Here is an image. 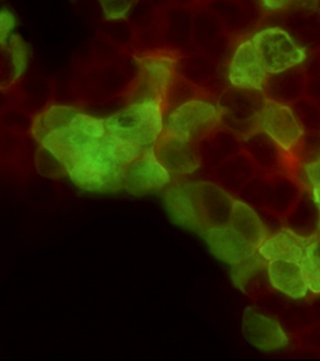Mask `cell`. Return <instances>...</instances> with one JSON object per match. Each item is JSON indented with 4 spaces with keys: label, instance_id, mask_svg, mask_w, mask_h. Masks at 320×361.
<instances>
[{
    "label": "cell",
    "instance_id": "34",
    "mask_svg": "<svg viewBox=\"0 0 320 361\" xmlns=\"http://www.w3.org/2000/svg\"><path fill=\"white\" fill-rule=\"evenodd\" d=\"M12 53H13L14 68H16V77H20L26 68L27 53L26 47L22 39L18 35L12 37Z\"/></svg>",
    "mask_w": 320,
    "mask_h": 361
},
{
    "label": "cell",
    "instance_id": "27",
    "mask_svg": "<svg viewBox=\"0 0 320 361\" xmlns=\"http://www.w3.org/2000/svg\"><path fill=\"white\" fill-rule=\"evenodd\" d=\"M215 73V64L205 57H188L175 62V74L198 87L200 85L208 82Z\"/></svg>",
    "mask_w": 320,
    "mask_h": 361
},
{
    "label": "cell",
    "instance_id": "19",
    "mask_svg": "<svg viewBox=\"0 0 320 361\" xmlns=\"http://www.w3.org/2000/svg\"><path fill=\"white\" fill-rule=\"evenodd\" d=\"M231 279L235 287L251 298H259L271 289L268 262L257 252L231 267Z\"/></svg>",
    "mask_w": 320,
    "mask_h": 361
},
{
    "label": "cell",
    "instance_id": "1",
    "mask_svg": "<svg viewBox=\"0 0 320 361\" xmlns=\"http://www.w3.org/2000/svg\"><path fill=\"white\" fill-rule=\"evenodd\" d=\"M33 133L42 147L68 172L106 135L104 118L76 108L52 106L40 114Z\"/></svg>",
    "mask_w": 320,
    "mask_h": 361
},
{
    "label": "cell",
    "instance_id": "14",
    "mask_svg": "<svg viewBox=\"0 0 320 361\" xmlns=\"http://www.w3.org/2000/svg\"><path fill=\"white\" fill-rule=\"evenodd\" d=\"M175 75V61L170 58H146L141 62L140 76L133 94L134 100L155 98L164 102L167 90Z\"/></svg>",
    "mask_w": 320,
    "mask_h": 361
},
{
    "label": "cell",
    "instance_id": "13",
    "mask_svg": "<svg viewBox=\"0 0 320 361\" xmlns=\"http://www.w3.org/2000/svg\"><path fill=\"white\" fill-rule=\"evenodd\" d=\"M266 72L251 39L242 42L234 51L227 71V80L234 87L263 92Z\"/></svg>",
    "mask_w": 320,
    "mask_h": 361
},
{
    "label": "cell",
    "instance_id": "24",
    "mask_svg": "<svg viewBox=\"0 0 320 361\" xmlns=\"http://www.w3.org/2000/svg\"><path fill=\"white\" fill-rule=\"evenodd\" d=\"M257 252L266 262L288 260L300 262L304 255V245L290 231L283 229L266 238L257 248Z\"/></svg>",
    "mask_w": 320,
    "mask_h": 361
},
{
    "label": "cell",
    "instance_id": "21",
    "mask_svg": "<svg viewBox=\"0 0 320 361\" xmlns=\"http://www.w3.org/2000/svg\"><path fill=\"white\" fill-rule=\"evenodd\" d=\"M259 171L242 150L213 168L215 183L233 196H237L242 188Z\"/></svg>",
    "mask_w": 320,
    "mask_h": 361
},
{
    "label": "cell",
    "instance_id": "4",
    "mask_svg": "<svg viewBox=\"0 0 320 361\" xmlns=\"http://www.w3.org/2000/svg\"><path fill=\"white\" fill-rule=\"evenodd\" d=\"M220 126V108L203 97L185 102L165 116L164 130L196 143Z\"/></svg>",
    "mask_w": 320,
    "mask_h": 361
},
{
    "label": "cell",
    "instance_id": "8",
    "mask_svg": "<svg viewBox=\"0 0 320 361\" xmlns=\"http://www.w3.org/2000/svg\"><path fill=\"white\" fill-rule=\"evenodd\" d=\"M154 152L172 178L194 174L203 166L198 143L169 131H162Z\"/></svg>",
    "mask_w": 320,
    "mask_h": 361
},
{
    "label": "cell",
    "instance_id": "7",
    "mask_svg": "<svg viewBox=\"0 0 320 361\" xmlns=\"http://www.w3.org/2000/svg\"><path fill=\"white\" fill-rule=\"evenodd\" d=\"M242 149L250 158L259 173L268 176L290 174L296 168L290 152L284 150L271 135L255 129L242 137Z\"/></svg>",
    "mask_w": 320,
    "mask_h": 361
},
{
    "label": "cell",
    "instance_id": "5",
    "mask_svg": "<svg viewBox=\"0 0 320 361\" xmlns=\"http://www.w3.org/2000/svg\"><path fill=\"white\" fill-rule=\"evenodd\" d=\"M250 39L268 74L302 66L307 59L304 48L279 27L263 29Z\"/></svg>",
    "mask_w": 320,
    "mask_h": 361
},
{
    "label": "cell",
    "instance_id": "2",
    "mask_svg": "<svg viewBox=\"0 0 320 361\" xmlns=\"http://www.w3.org/2000/svg\"><path fill=\"white\" fill-rule=\"evenodd\" d=\"M104 121L107 135L142 154L154 148L164 131V102L155 98L134 100Z\"/></svg>",
    "mask_w": 320,
    "mask_h": 361
},
{
    "label": "cell",
    "instance_id": "31",
    "mask_svg": "<svg viewBox=\"0 0 320 361\" xmlns=\"http://www.w3.org/2000/svg\"><path fill=\"white\" fill-rule=\"evenodd\" d=\"M105 16L108 20L125 18L133 7L134 0H100Z\"/></svg>",
    "mask_w": 320,
    "mask_h": 361
},
{
    "label": "cell",
    "instance_id": "12",
    "mask_svg": "<svg viewBox=\"0 0 320 361\" xmlns=\"http://www.w3.org/2000/svg\"><path fill=\"white\" fill-rule=\"evenodd\" d=\"M242 327L247 342L263 352H275L290 344V338L282 325L253 307L244 310Z\"/></svg>",
    "mask_w": 320,
    "mask_h": 361
},
{
    "label": "cell",
    "instance_id": "9",
    "mask_svg": "<svg viewBox=\"0 0 320 361\" xmlns=\"http://www.w3.org/2000/svg\"><path fill=\"white\" fill-rule=\"evenodd\" d=\"M171 183L172 176L156 157L154 148L129 162L123 174V189L136 196L166 189Z\"/></svg>",
    "mask_w": 320,
    "mask_h": 361
},
{
    "label": "cell",
    "instance_id": "20",
    "mask_svg": "<svg viewBox=\"0 0 320 361\" xmlns=\"http://www.w3.org/2000/svg\"><path fill=\"white\" fill-rule=\"evenodd\" d=\"M271 288L295 300H303L309 293L300 262L288 260L268 262Z\"/></svg>",
    "mask_w": 320,
    "mask_h": 361
},
{
    "label": "cell",
    "instance_id": "10",
    "mask_svg": "<svg viewBox=\"0 0 320 361\" xmlns=\"http://www.w3.org/2000/svg\"><path fill=\"white\" fill-rule=\"evenodd\" d=\"M164 202L169 216L179 226L201 235L207 231L196 181L169 185L164 193Z\"/></svg>",
    "mask_w": 320,
    "mask_h": 361
},
{
    "label": "cell",
    "instance_id": "32",
    "mask_svg": "<svg viewBox=\"0 0 320 361\" xmlns=\"http://www.w3.org/2000/svg\"><path fill=\"white\" fill-rule=\"evenodd\" d=\"M301 268H302L303 276H304L305 283H307L309 292H312L316 295L320 294V271L317 270L313 264H311L307 257L303 255L302 259L300 262Z\"/></svg>",
    "mask_w": 320,
    "mask_h": 361
},
{
    "label": "cell",
    "instance_id": "36",
    "mask_svg": "<svg viewBox=\"0 0 320 361\" xmlns=\"http://www.w3.org/2000/svg\"><path fill=\"white\" fill-rule=\"evenodd\" d=\"M14 27H16V18L13 13L8 10L0 11V45H6L8 43Z\"/></svg>",
    "mask_w": 320,
    "mask_h": 361
},
{
    "label": "cell",
    "instance_id": "16",
    "mask_svg": "<svg viewBox=\"0 0 320 361\" xmlns=\"http://www.w3.org/2000/svg\"><path fill=\"white\" fill-rule=\"evenodd\" d=\"M202 235L213 256L231 267L257 252L254 246L242 239L229 225L207 229Z\"/></svg>",
    "mask_w": 320,
    "mask_h": 361
},
{
    "label": "cell",
    "instance_id": "15",
    "mask_svg": "<svg viewBox=\"0 0 320 361\" xmlns=\"http://www.w3.org/2000/svg\"><path fill=\"white\" fill-rule=\"evenodd\" d=\"M282 219L284 229L294 235L303 245L317 237L320 209L312 188H303L294 206Z\"/></svg>",
    "mask_w": 320,
    "mask_h": 361
},
{
    "label": "cell",
    "instance_id": "6",
    "mask_svg": "<svg viewBox=\"0 0 320 361\" xmlns=\"http://www.w3.org/2000/svg\"><path fill=\"white\" fill-rule=\"evenodd\" d=\"M265 102L261 91L234 87L227 90L217 102L221 111V126L244 137L259 129V118Z\"/></svg>",
    "mask_w": 320,
    "mask_h": 361
},
{
    "label": "cell",
    "instance_id": "25",
    "mask_svg": "<svg viewBox=\"0 0 320 361\" xmlns=\"http://www.w3.org/2000/svg\"><path fill=\"white\" fill-rule=\"evenodd\" d=\"M273 180V202L271 209L280 216H285L300 196L303 185L290 174L271 176Z\"/></svg>",
    "mask_w": 320,
    "mask_h": 361
},
{
    "label": "cell",
    "instance_id": "28",
    "mask_svg": "<svg viewBox=\"0 0 320 361\" xmlns=\"http://www.w3.org/2000/svg\"><path fill=\"white\" fill-rule=\"evenodd\" d=\"M202 97V92L200 91V87L175 75L174 78L169 85L168 90H167L166 96H165V116L170 114L171 111L177 109V107L183 105L185 102Z\"/></svg>",
    "mask_w": 320,
    "mask_h": 361
},
{
    "label": "cell",
    "instance_id": "35",
    "mask_svg": "<svg viewBox=\"0 0 320 361\" xmlns=\"http://www.w3.org/2000/svg\"><path fill=\"white\" fill-rule=\"evenodd\" d=\"M303 348L320 353V323L305 329L300 336Z\"/></svg>",
    "mask_w": 320,
    "mask_h": 361
},
{
    "label": "cell",
    "instance_id": "29",
    "mask_svg": "<svg viewBox=\"0 0 320 361\" xmlns=\"http://www.w3.org/2000/svg\"><path fill=\"white\" fill-rule=\"evenodd\" d=\"M296 169L307 168L320 158V133H303L298 143L290 152Z\"/></svg>",
    "mask_w": 320,
    "mask_h": 361
},
{
    "label": "cell",
    "instance_id": "41",
    "mask_svg": "<svg viewBox=\"0 0 320 361\" xmlns=\"http://www.w3.org/2000/svg\"><path fill=\"white\" fill-rule=\"evenodd\" d=\"M312 191H313L314 196H315L316 202H317L318 206H319L320 209V185H315V187L312 188ZM317 237L320 238V222L319 229H318Z\"/></svg>",
    "mask_w": 320,
    "mask_h": 361
},
{
    "label": "cell",
    "instance_id": "30",
    "mask_svg": "<svg viewBox=\"0 0 320 361\" xmlns=\"http://www.w3.org/2000/svg\"><path fill=\"white\" fill-rule=\"evenodd\" d=\"M290 107L305 133H320V102L302 97Z\"/></svg>",
    "mask_w": 320,
    "mask_h": 361
},
{
    "label": "cell",
    "instance_id": "17",
    "mask_svg": "<svg viewBox=\"0 0 320 361\" xmlns=\"http://www.w3.org/2000/svg\"><path fill=\"white\" fill-rule=\"evenodd\" d=\"M307 72L301 66L267 75L263 94L266 99L280 105L292 106L304 97Z\"/></svg>",
    "mask_w": 320,
    "mask_h": 361
},
{
    "label": "cell",
    "instance_id": "39",
    "mask_svg": "<svg viewBox=\"0 0 320 361\" xmlns=\"http://www.w3.org/2000/svg\"><path fill=\"white\" fill-rule=\"evenodd\" d=\"M304 96L314 102H320V76L307 78Z\"/></svg>",
    "mask_w": 320,
    "mask_h": 361
},
{
    "label": "cell",
    "instance_id": "37",
    "mask_svg": "<svg viewBox=\"0 0 320 361\" xmlns=\"http://www.w3.org/2000/svg\"><path fill=\"white\" fill-rule=\"evenodd\" d=\"M304 256L320 271V238L315 237L304 246Z\"/></svg>",
    "mask_w": 320,
    "mask_h": 361
},
{
    "label": "cell",
    "instance_id": "26",
    "mask_svg": "<svg viewBox=\"0 0 320 361\" xmlns=\"http://www.w3.org/2000/svg\"><path fill=\"white\" fill-rule=\"evenodd\" d=\"M237 200L246 202L254 209H271L273 202L271 176L259 173L248 181L237 194Z\"/></svg>",
    "mask_w": 320,
    "mask_h": 361
},
{
    "label": "cell",
    "instance_id": "23",
    "mask_svg": "<svg viewBox=\"0 0 320 361\" xmlns=\"http://www.w3.org/2000/svg\"><path fill=\"white\" fill-rule=\"evenodd\" d=\"M229 226L256 250L268 237L256 210L239 200L234 204Z\"/></svg>",
    "mask_w": 320,
    "mask_h": 361
},
{
    "label": "cell",
    "instance_id": "40",
    "mask_svg": "<svg viewBox=\"0 0 320 361\" xmlns=\"http://www.w3.org/2000/svg\"><path fill=\"white\" fill-rule=\"evenodd\" d=\"M294 1L295 0H259V4L265 11L275 12L285 9Z\"/></svg>",
    "mask_w": 320,
    "mask_h": 361
},
{
    "label": "cell",
    "instance_id": "3",
    "mask_svg": "<svg viewBox=\"0 0 320 361\" xmlns=\"http://www.w3.org/2000/svg\"><path fill=\"white\" fill-rule=\"evenodd\" d=\"M124 150L109 135L81 157L66 174L88 192L110 193L123 189V174L129 164Z\"/></svg>",
    "mask_w": 320,
    "mask_h": 361
},
{
    "label": "cell",
    "instance_id": "18",
    "mask_svg": "<svg viewBox=\"0 0 320 361\" xmlns=\"http://www.w3.org/2000/svg\"><path fill=\"white\" fill-rule=\"evenodd\" d=\"M206 228L227 226L236 198L213 181H196Z\"/></svg>",
    "mask_w": 320,
    "mask_h": 361
},
{
    "label": "cell",
    "instance_id": "38",
    "mask_svg": "<svg viewBox=\"0 0 320 361\" xmlns=\"http://www.w3.org/2000/svg\"><path fill=\"white\" fill-rule=\"evenodd\" d=\"M301 169L305 176V187L313 188L320 185V158L315 164Z\"/></svg>",
    "mask_w": 320,
    "mask_h": 361
},
{
    "label": "cell",
    "instance_id": "11",
    "mask_svg": "<svg viewBox=\"0 0 320 361\" xmlns=\"http://www.w3.org/2000/svg\"><path fill=\"white\" fill-rule=\"evenodd\" d=\"M259 129L271 135L284 150L290 152L304 130L290 106L266 99L259 118Z\"/></svg>",
    "mask_w": 320,
    "mask_h": 361
},
{
    "label": "cell",
    "instance_id": "33",
    "mask_svg": "<svg viewBox=\"0 0 320 361\" xmlns=\"http://www.w3.org/2000/svg\"><path fill=\"white\" fill-rule=\"evenodd\" d=\"M257 214H259V218H261V223H263V227H265L266 233L267 235H275V233H279V231H283L284 224L283 219L280 216L279 214H275L271 209H255Z\"/></svg>",
    "mask_w": 320,
    "mask_h": 361
},
{
    "label": "cell",
    "instance_id": "22",
    "mask_svg": "<svg viewBox=\"0 0 320 361\" xmlns=\"http://www.w3.org/2000/svg\"><path fill=\"white\" fill-rule=\"evenodd\" d=\"M203 166L216 168L221 162L242 152V137L220 126L198 142Z\"/></svg>",
    "mask_w": 320,
    "mask_h": 361
}]
</instances>
